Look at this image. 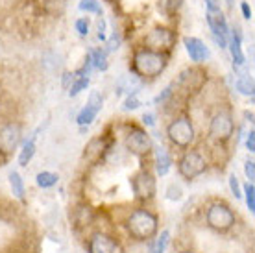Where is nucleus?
<instances>
[{
	"label": "nucleus",
	"instance_id": "nucleus-1",
	"mask_svg": "<svg viewBox=\"0 0 255 253\" xmlns=\"http://www.w3.org/2000/svg\"><path fill=\"white\" fill-rule=\"evenodd\" d=\"M159 215L148 205H139L129 209L122 220V228L128 239L135 244H146L159 233Z\"/></svg>",
	"mask_w": 255,
	"mask_h": 253
},
{
	"label": "nucleus",
	"instance_id": "nucleus-2",
	"mask_svg": "<svg viewBox=\"0 0 255 253\" xmlns=\"http://www.w3.org/2000/svg\"><path fill=\"white\" fill-rule=\"evenodd\" d=\"M168 59H170V54H166V52L139 48V50H135L133 57H131V72L140 82L142 80H155L165 72Z\"/></svg>",
	"mask_w": 255,
	"mask_h": 253
},
{
	"label": "nucleus",
	"instance_id": "nucleus-3",
	"mask_svg": "<svg viewBox=\"0 0 255 253\" xmlns=\"http://www.w3.org/2000/svg\"><path fill=\"white\" fill-rule=\"evenodd\" d=\"M204 222L211 231L218 235H228L239 224V216L228 202L211 200L204 207Z\"/></svg>",
	"mask_w": 255,
	"mask_h": 253
},
{
	"label": "nucleus",
	"instance_id": "nucleus-4",
	"mask_svg": "<svg viewBox=\"0 0 255 253\" xmlns=\"http://www.w3.org/2000/svg\"><path fill=\"white\" fill-rule=\"evenodd\" d=\"M166 139L170 140V144L176 146L178 150H189L192 148L196 140V129L192 124V119L189 115H176L172 121L166 126Z\"/></svg>",
	"mask_w": 255,
	"mask_h": 253
},
{
	"label": "nucleus",
	"instance_id": "nucleus-5",
	"mask_svg": "<svg viewBox=\"0 0 255 253\" xmlns=\"http://www.w3.org/2000/svg\"><path fill=\"white\" fill-rule=\"evenodd\" d=\"M209 159L202 150L189 148L183 150L178 159V176L185 181H194L209 170Z\"/></svg>",
	"mask_w": 255,
	"mask_h": 253
},
{
	"label": "nucleus",
	"instance_id": "nucleus-6",
	"mask_svg": "<svg viewBox=\"0 0 255 253\" xmlns=\"http://www.w3.org/2000/svg\"><path fill=\"white\" fill-rule=\"evenodd\" d=\"M237 126L230 109H218L211 115L207 124V140L211 144H226L233 137Z\"/></svg>",
	"mask_w": 255,
	"mask_h": 253
},
{
	"label": "nucleus",
	"instance_id": "nucleus-7",
	"mask_svg": "<svg viewBox=\"0 0 255 253\" xmlns=\"http://www.w3.org/2000/svg\"><path fill=\"white\" fill-rule=\"evenodd\" d=\"M124 146L131 155L139 157L140 161L148 155H152V137L146 131V127L137 126V124H124Z\"/></svg>",
	"mask_w": 255,
	"mask_h": 253
},
{
	"label": "nucleus",
	"instance_id": "nucleus-8",
	"mask_svg": "<svg viewBox=\"0 0 255 253\" xmlns=\"http://www.w3.org/2000/svg\"><path fill=\"white\" fill-rule=\"evenodd\" d=\"M129 187H131L133 198L139 203H142V205L153 202L155 196H157V179H155V174L152 170L144 168V166H140L139 170L129 177Z\"/></svg>",
	"mask_w": 255,
	"mask_h": 253
},
{
	"label": "nucleus",
	"instance_id": "nucleus-9",
	"mask_svg": "<svg viewBox=\"0 0 255 253\" xmlns=\"http://www.w3.org/2000/svg\"><path fill=\"white\" fill-rule=\"evenodd\" d=\"M83 248H85V253H121V241L119 237H115L109 231H104V229H96L85 239L83 242Z\"/></svg>",
	"mask_w": 255,
	"mask_h": 253
},
{
	"label": "nucleus",
	"instance_id": "nucleus-10",
	"mask_svg": "<svg viewBox=\"0 0 255 253\" xmlns=\"http://www.w3.org/2000/svg\"><path fill=\"white\" fill-rule=\"evenodd\" d=\"M22 140V124L19 121H0V155L7 159Z\"/></svg>",
	"mask_w": 255,
	"mask_h": 253
},
{
	"label": "nucleus",
	"instance_id": "nucleus-11",
	"mask_svg": "<svg viewBox=\"0 0 255 253\" xmlns=\"http://www.w3.org/2000/svg\"><path fill=\"white\" fill-rule=\"evenodd\" d=\"M205 83H207V72L200 67H189L178 76V80L174 82V87H176V93L191 95V93L202 91Z\"/></svg>",
	"mask_w": 255,
	"mask_h": 253
},
{
	"label": "nucleus",
	"instance_id": "nucleus-12",
	"mask_svg": "<svg viewBox=\"0 0 255 253\" xmlns=\"http://www.w3.org/2000/svg\"><path fill=\"white\" fill-rule=\"evenodd\" d=\"M176 32L170 30V28H165V26H155L150 32L144 35V48L153 52H166L170 54V50L176 44Z\"/></svg>",
	"mask_w": 255,
	"mask_h": 253
},
{
	"label": "nucleus",
	"instance_id": "nucleus-13",
	"mask_svg": "<svg viewBox=\"0 0 255 253\" xmlns=\"http://www.w3.org/2000/svg\"><path fill=\"white\" fill-rule=\"evenodd\" d=\"M115 144V137H108V135H100V137H93L89 140V144L85 146L83 152V159L89 165H100L102 161H106V155L109 153V150Z\"/></svg>",
	"mask_w": 255,
	"mask_h": 253
},
{
	"label": "nucleus",
	"instance_id": "nucleus-14",
	"mask_svg": "<svg viewBox=\"0 0 255 253\" xmlns=\"http://www.w3.org/2000/svg\"><path fill=\"white\" fill-rule=\"evenodd\" d=\"M152 159H153V170H155V176L157 177H166L170 174L174 166V159L172 153L168 152L166 146H153L152 148Z\"/></svg>",
	"mask_w": 255,
	"mask_h": 253
},
{
	"label": "nucleus",
	"instance_id": "nucleus-15",
	"mask_svg": "<svg viewBox=\"0 0 255 253\" xmlns=\"http://www.w3.org/2000/svg\"><path fill=\"white\" fill-rule=\"evenodd\" d=\"M183 44H185L187 56L191 57V61L194 65L205 63L211 57L209 46L200 37H183Z\"/></svg>",
	"mask_w": 255,
	"mask_h": 253
},
{
	"label": "nucleus",
	"instance_id": "nucleus-16",
	"mask_svg": "<svg viewBox=\"0 0 255 253\" xmlns=\"http://www.w3.org/2000/svg\"><path fill=\"white\" fill-rule=\"evenodd\" d=\"M228 48H230L233 65H235V67H244V65H246V57H244V52H243V33H241V28H239V26H233L230 30V35H228Z\"/></svg>",
	"mask_w": 255,
	"mask_h": 253
},
{
	"label": "nucleus",
	"instance_id": "nucleus-17",
	"mask_svg": "<svg viewBox=\"0 0 255 253\" xmlns=\"http://www.w3.org/2000/svg\"><path fill=\"white\" fill-rule=\"evenodd\" d=\"M95 222V209L87 205L85 202L78 203L74 211H72V228L80 231V229H87Z\"/></svg>",
	"mask_w": 255,
	"mask_h": 253
},
{
	"label": "nucleus",
	"instance_id": "nucleus-18",
	"mask_svg": "<svg viewBox=\"0 0 255 253\" xmlns=\"http://www.w3.org/2000/svg\"><path fill=\"white\" fill-rule=\"evenodd\" d=\"M207 24H209L211 33H215V35H224V37L230 35V24L224 17L222 9L207 11Z\"/></svg>",
	"mask_w": 255,
	"mask_h": 253
},
{
	"label": "nucleus",
	"instance_id": "nucleus-19",
	"mask_svg": "<svg viewBox=\"0 0 255 253\" xmlns=\"http://www.w3.org/2000/svg\"><path fill=\"white\" fill-rule=\"evenodd\" d=\"M172 242V233L170 229H163L153 237L152 241L146 242V253H166Z\"/></svg>",
	"mask_w": 255,
	"mask_h": 253
},
{
	"label": "nucleus",
	"instance_id": "nucleus-20",
	"mask_svg": "<svg viewBox=\"0 0 255 253\" xmlns=\"http://www.w3.org/2000/svg\"><path fill=\"white\" fill-rule=\"evenodd\" d=\"M37 133H39V129L30 135V139H26L24 142H22V148L19 150V157H17L19 166H28L32 163V159L35 157V152H37V144H35Z\"/></svg>",
	"mask_w": 255,
	"mask_h": 253
},
{
	"label": "nucleus",
	"instance_id": "nucleus-21",
	"mask_svg": "<svg viewBox=\"0 0 255 253\" xmlns=\"http://www.w3.org/2000/svg\"><path fill=\"white\" fill-rule=\"evenodd\" d=\"M7 181H9V189H11L13 198L20 203H26V183L24 177L20 176L17 170H11L7 174Z\"/></svg>",
	"mask_w": 255,
	"mask_h": 253
},
{
	"label": "nucleus",
	"instance_id": "nucleus-22",
	"mask_svg": "<svg viewBox=\"0 0 255 253\" xmlns=\"http://www.w3.org/2000/svg\"><path fill=\"white\" fill-rule=\"evenodd\" d=\"M58 183H59V174H56V172H52V170H41L37 176H35V185L43 190L54 189Z\"/></svg>",
	"mask_w": 255,
	"mask_h": 253
},
{
	"label": "nucleus",
	"instance_id": "nucleus-23",
	"mask_svg": "<svg viewBox=\"0 0 255 253\" xmlns=\"http://www.w3.org/2000/svg\"><path fill=\"white\" fill-rule=\"evenodd\" d=\"M98 109H95V108H91L89 104H85L80 111H78V115H76V124L80 127H89L93 122L96 121V117H98Z\"/></svg>",
	"mask_w": 255,
	"mask_h": 253
},
{
	"label": "nucleus",
	"instance_id": "nucleus-24",
	"mask_svg": "<svg viewBox=\"0 0 255 253\" xmlns=\"http://www.w3.org/2000/svg\"><path fill=\"white\" fill-rule=\"evenodd\" d=\"M185 198V187L181 181H170L165 189V200L172 203H179Z\"/></svg>",
	"mask_w": 255,
	"mask_h": 253
},
{
	"label": "nucleus",
	"instance_id": "nucleus-25",
	"mask_svg": "<svg viewBox=\"0 0 255 253\" xmlns=\"http://www.w3.org/2000/svg\"><path fill=\"white\" fill-rule=\"evenodd\" d=\"M89 57H91L93 70H108L109 61H108V52H106V48H93V50H89Z\"/></svg>",
	"mask_w": 255,
	"mask_h": 253
},
{
	"label": "nucleus",
	"instance_id": "nucleus-26",
	"mask_svg": "<svg viewBox=\"0 0 255 253\" xmlns=\"http://www.w3.org/2000/svg\"><path fill=\"white\" fill-rule=\"evenodd\" d=\"M235 89L244 96H252L254 98V80L248 76V74H241V76H237L235 80Z\"/></svg>",
	"mask_w": 255,
	"mask_h": 253
},
{
	"label": "nucleus",
	"instance_id": "nucleus-27",
	"mask_svg": "<svg viewBox=\"0 0 255 253\" xmlns=\"http://www.w3.org/2000/svg\"><path fill=\"white\" fill-rule=\"evenodd\" d=\"M243 200L246 203V209L250 215L255 213V185L252 181H246L243 185Z\"/></svg>",
	"mask_w": 255,
	"mask_h": 253
},
{
	"label": "nucleus",
	"instance_id": "nucleus-28",
	"mask_svg": "<svg viewBox=\"0 0 255 253\" xmlns=\"http://www.w3.org/2000/svg\"><path fill=\"white\" fill-rule=\"evenodd\" d=\"M228 187H230L231 196L235 198V200H243V185H241V181H239V177L235 174L228 176Z\"/></svg>",
	"mask_w": 255,
	"mask_h": 253
},
{
	"label": "nucleus",
	"instance_id": "nucleus-29",
	"mask_svg": "<svg viewBox=\"0 0 255 253\" xmlns=\"http://www.w3.org/2000/svg\"><path fill=\"white\" fill-rule=\"evenodd\" d=\"M87 87H89V78H76V80L72 82V85L69 87V96L70 98H72V96H78Z\"/></svg>",
	"mask_w": 255,
	"mask_h": 253
},
{
	"label": "nucleus",
	"instance_id": "nucleus-30",
	"mask_svg": "<svg viewBox=\"0 0 255 253\" xmlns=\"http://www.w3.org/2000/svg\"><path fill=\"white\" fill-rule=\"evenodd\" d=\"M174 91H176V87H174V83H170V85H166L163 91H161L159 95L153 98V104H157V106H165L166 102L172 98V95H174Z\"/></svg>",
	"mask_w": 255,
	"mask_h": 253
},
{
	"label": "nucleus",
	"instance_id": "nucleus-31",
	"mask_svg": "<svg viewBox=\"0 0 255 253\" xmlns=\"http://www.w3.org/2000/svg\"><path fill=\"white\" fill-rule=\"evenodd\" d=\"M80 9L85 13H96V15H102V6L98 0H82L80 2Z\"/></svg>",
	"mask_w": 255,
	"mask_h": 253
},
{
	"label": "nucleus",
	"instance_id": "nucleus-32",
	"mask_svg": "<svg viewBox=\"0 0 255 253\" xmlns=\"http://www.w3.org/2000/svg\"><path fill=\"white\" fill-rule=\"evenodd\" d=\"M142 106V102L139 100V95H128L122 102V111H135Z\"/></svg>",
	"mask_w": 255,
	"mask_h": 253
},
{
	"label": "nucleus",
	"instance_id": "nucleus-33",
	"mask_svg": "<svg viewBox=\"0 0 255 253\" xmlns=\"http://www.w3.org/2000/svg\"><path fill=\"white\" fill-rule=\"evenodd\" d=\"M181 6V0H159V9L165 15H172L176 13Z\"/></svg>",
	"mask_w": 255,
	"mask_h": 253
},
{
	"label": "nucleus",
	"instance_id": "nucleus-34",
	"mask_svg": "<svg viewBox=\"0 0 255 253\" xmlns=\"http://www.w3.org/2000/svg\"><path fill=\"white\" fill-rule=\"evenodd\" d=\"M74 28H76V32L80 33L82 37H87V35H89V30H91L89 17H80V19H76V22H74Z\"/></svg>",
	"mask_w": 255,
	"mask_h": 253
},
{
	"label": "nucleus",
	"instance_id": "nucleus-35",
	"mask_svg": "<svg viewBox=\"0 0 255 253\" xmlns=\"http://www.w3.org/2000/svg\"><path fill=\"white\" fill-rule=\"evenodd\" d=\"M121 43H122V33L121 32H113L111 33V37L108 39V41H106V46H108V48H106V52H115V50H119V48H121Z\"/></svg>",
	"mask_w": 255,
	"mask_h": 253
},
{
	"label": "nucleus",
	"instance_id": "nucleus-36",
	"mask_svg": "<svg viewBox=\"0 0 255 253\" xmlns=\"http://www.w3.org/2000/svg\"><path fill=\"white\" fill-rule=\"evenodd\" d=\"M87 104H89L91 108H95V109H98V111H102V108H104L102 95H100L98 91H91L89 98H87Z\"/></svg>",
	"mask_w": 255,
	"mask_h": 253
},
{
	"label": "nucleus",
	"instance_id": "nucleus-37",
	"mask_svg": "<svg viewBox=\"0 0 255 253\" xmlns=\"http://www.w3.org/2000/svg\"><path fill=\"white\" fill-rule=\"evenodd\" d=\"M244 176H246V179H248V181H252V183H254V179H255V163H254V159H246V161H244Z\"/></svg>",
	"mask_w": 255,
	"mask_h": 253
},
{
	"label": "nucleus",
	"instance_id": "nucleus-38",
	"mask_svg": "<svg viewBox=\"0 0 255 253\" xmlns=\"http://www.w3.org/2000/svg\"><path fill=\"white\" fill-rule=\"evenodd\" d=\"M244 144H246V150H248L250 153H255V131H254V127L244 135Z\"/></svg>",
	"mask_w": 255,
	"mask_h": 253
},
{
	"label": "nucleus",
	"instance_id": "nucleus-39",
	"mask_svg": "<svg viewBox=\"0 0 255 253\" xmlns=\"http://www.w3.org/2000/svg\"><path fill=\"white\" fill-rule=\"evenodd\" d=\"M140 121H142V126L144 127H155L157 126V117H155V113H144L142 117H140Z\"/></svg>",
	"mask_w": 255,
	"mask_h": 253
},
{
	"label": "nucleus",
	"instance_id": "nucleus-40",
	"mask_svg": "<svg viewBox=\"0 0 255 253\" xmlns=\"http://www.w3.org/2000/svg\"><path fill=\"white\" fill-rule=\"evenodd\" d=\"M106 28H108V24H106V19L100 15V19H98V22H96V32H98V39H100V41H108Z\"/></svg>",
	"mask_w": 255,
	"mask_h": 253
},
{
	"label": "nucleus",
	"instance_id": "nucleus-41",
	"mask_svg": "<svg viewBox=\"0 0 255 253\" xmlns=\"http://www.w3.org/2000/svg\"><path fill=\"white\" fill-rule=\"evenodd\" d=\"M76 80V76H74V72H63V76H61V85H63V89H67L69 91V87L72 85V82Z\"/></svg>",
	"mask_w": 255,
	"mask_h": 253
},
{
	"label": "nucleus",
	"instance_id": "nucleus-42",
	"mask_svg": "<svg viewBox=\"0 0 255 253\" xmlns=\"http://www.w3.org/2000/svg\"><path fill=\"white\" fill-rule=\"evenodd\" d=\"M241 9H243L244 19H246V20H250V19H252V7H250V4H248V2H243V4H241Z\"/></svg>",
	"mask_w": 255,
	"mask_h": 253
},
{
	"label": "nucleus",
	"instance_id": "nucleus-43",
	"mask_svg": "<svg viewBox=\"0 0 255 253\" xmlns=\"http://www.w3.org/2000/svg\"><path fill=\"white\" fill-rule=\"evenodd\" d=\"M205 4H207V11L220 9V2H218V0H205Z\"/></svg>",
	"mask_w": 255,
	"mask_h": 253
},
{
	"label": "nucleus",
	"instance_id": "nucleus-44",
	"mask_svg": "<svg viewBox=\"0 0 255 253\" xmlns=\"http://www.w3.org/2000/svg\"><path fill=\"white\" fill-rule=\"evenodd\" d=\"M178 253H198L196 250H191V248H187V250H179Z\"/></svg>",
	"mask_w": 255,
	"mask_h": 253
},
{
	"label": "nucleus",
	"instance_id": "nucleus-45",
	"mask_svg": "<svg viewBox=\"0 0 255 253\" xmlns=\"http://www.w3.org/2000/svg\"><path fill=\"white\" fill-rule=\"evenodd\" d=\"M7 253H26V252H22V250H13V252H7Z\"/></svg>",
	"mask_w": 255,
	"mask_h": 253
}]
</instances>
